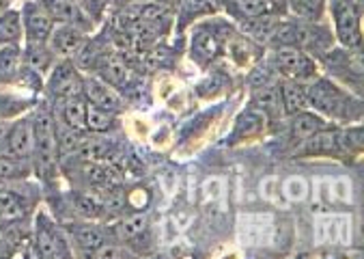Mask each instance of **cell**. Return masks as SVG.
Returning a JSON list of instances; mask_svg holds the SVG:
<instances>
[{"mask_svg":"<svg viewBox=\"0 0 364 259\" xmlns=\"http://www.w3.org/2000/svg\"><path fill=\"white\" fill-rule=\"evenodd\" d=\"M33 117V175L43 186H52L60 175V158L56 145V119L54 108L43 97L31 110Z\"/></svg>","mask_w":364,"mask_h":259,"instance_id":"1","label":"cell"},{"mask_svg":"<svg viewBox=\"0 0 364 259\" xmlns=\"http://www.w3.org/2000/svg\"><path fill=\"white\" fill-rule=\"evenodd\" d=\"M309 108L336 125H351L362 119V102L330 76H317L306 85Z\"/></svg>","mask_w":364,"mask_h":259,"instance_id":"2","label":"cell"},{"mask_svg":"<svg viewBox=\"0 0 364 259\" xmlns=\"http://www.w3.org/2000/svg\"><path fill=\"white\" fill-rule=\"evenodd\" d=\"M41 206V184L31 179L0 184V227L28 225Z\"/></svg>","mask_w":364,"mask_h":259,"instance_id":"3","label":"cell"},{"mask_svg":"<svg viewBox=\"0 0 364 259\" xmlns=\"http://www.w3.org/2000/svg\"><path fill=\"white\" fill-rule=\"evenodd\" d=\"M31 255L37 257H71L74 248L69 244V238L63 229V225L41 206L37 208L33 221H31Z\"/></svg>","mask_w":364,"mask_h":259,"instance_id":"4","label":"cell"},{"mask_svg":"<svg viewBox=\"0 0 364 259\" xmlns=\"http://www.w3.org/2000/svg\"><path fill=\"white\" fill-rule=\"evenodd\" d=\"M237 28L225 20H207L194 26L190 35V56L196 65L207 70L211 63L220 58L225 52L227 39L235 33Z\"/></svg>","mask_w":364,"mask_h":259,"instance_id":"5","label":"cell"},{"mask_svg":"<svg viewBox=\"0 0 364 259\" xmlns=\"http://www.w3.org/2000/svg\"><path fill=\"white\" fill-rule=\"evenodd\" d=\"M82 80L85 74L76 68L74 58H58L52 70L46 74L43 80V100L54 104H60L69 97L82 95Z\"/></svg>","mask_w":364,"mask_h":259,"instance_id":"6","label":"cell"},{"mask_svg":"<svg viewBox=\"0 0 364 259\" xmlns=\"http://www.w3.org/2000/svg\"><path fill=\"white\" fill-rule=\"evenodd\" d=\"M334 39L347 50H360L362 43V3L360 0H328Z\"/></svg>","mask_w":364,"mask_h":259,"instance_id":"7","label":"cell"},{"mask_svg":"<svg viewBox=\"0 0 364 259\" xmlns=\"http://www.w3.org/2000/svg\"><path fill=\"white\" fill-rule=\"evenodd\" d=\"M267 60L278 78L311 83L319 76L317 58L302 48H274Z\"/></svg>","mask_w":364,"mask_h":259,"instance_id":"8","label":"cell"},{"mask_svg":"<svg viewBox=\"0 0 364 259\" xmlns=\"http://www.w3.org/2000/svg\"><path fill=\"white\" fill-rule=\"evenodd\" d=\"M296 158H336L345 162L343 149H341V125L328 123L326 127L317 130L304 143L294 147Z\"/></svg>","mask_w":364,"mask_h":259,"instance_id":"9","label":"cell"},{"mask_svg":"<svg viewBox=\"0 0 364 259\" xmlns=\"http://www.w3.org/2000/svg\"><path fill=\"white\" fill-rule=\"evenodd\" d=\"M20 16H22L24 41H31V43H48V39H50V35H52V31H54L56 24L50 18V14L41 7L39 0H22Z\"/></svg>","mask_w":364,"mask_h":259,"instance_id":"10","label":"cell"},{"mask_svg":"<svg viewBox=\"0 0 364 259\" xmlns=\"http://www.w3.org/2000/svg\"><path fill=\"white\" fill-rule=\"evenodd\" d=\"M3 156L31 162V158H33V117H31V112L9 121Z\"/></svg>","mask_w":364,"mask_h":259,"instance_id":"11","label":"cell"},{"mask_svg":"<svg viewBox=\"0 0 364 259\" xmlns=\"http://www.w3.org/2000/svg\"><path fill=\"white\" fill-rule=\"evenodd\" d=\"M41 7L50 14L54 24H67V26H76L91 35L97 26L93 18L85 14V9L76 3V0H39Z\"/></svg>","mask_w":364,"mask_h":259,"instance_id":"12","label":"cell"},{"mask_svg":"<svg viewBox=\"0 0 364 259\" xmlns=\"http://www.w3.org/2000/svg\"><path fill=\"white\" fill-rule=\"evenodd\" d=\"M225 11L231 16L235 24L261 16H276V18L289 16L287 0H229L225 5Z\"/></svg>","mask_w":364,"mask_h":259,"instance_id":"13","label":"cell"},{"mask_svg":"<svg viewBox=\"0 0 364 259\" xmlns=\"http://www.w3.org/2000/svg\"><path fill=\"white\" fill-rule=\"evenodd\" d=\"M69 244L74 248V253H82V255H91L95 248H100L102 244L108 242L106 231L97 225H93V221H67L60 223Z\"/></svg>","mask_w":364,"mask_h":259,"instance_id":"14","label":"cell"},{"mask_svg":"<svg viewBox=\"0 0 364 259\" xmlns=\"http://www.w3.org/2000/svg\"><path fill=\"white\" fill-rule=\"evenodd\" d=\"M82 97L87 100V104H93V106L104 108V110L114 112V115H121L125 108V100L121 97V93L93 74H85Z\"/></svg>","mask_w":364,"mask_h":259,"instance_id":"15","label":"cell"},{"mask_svg":"<svg viewBox=\"0 0 364 259\" xmlns=\"http://www.w3.org/2000/svg\"><path fill=\"white\" fill-rule=\"evenodd\" d=\"M78 164V173L87 186V190H97V192H106L114 186L123 184L121 173L108 164V162H91V160H74Z\"/></svg>","mask_w":364,"mask_h":259,"instance_id":"16","label":"cell"},{"mask_svg":"<svg viewBox=\"0 0 364 259\" xmlns=\"http://www.w3.org/2000/svg\"><path fill=\"white\" fill-rule=\"evenodd\" d=\"M250 106H255L263 117L267 119V125H278L284 119L282 112V102H280V89H278V78L269 85H263L259 89L250 91Z\"/></svg>","mask_w":364,"mask_h":259,"instance_id":"17","label":"cell"},{"mask_svg":"<svg viewBox=\"0 0 364 259\" xmlns=\"http://www.w3.org/2000/svg\"><path fill=\"white\" fill-rule=\"evenodd\" d=\"M91 35H87L85 31H80L76 26L56 24L50 39H48V46L58 58H74V54L85 46V41Z\"/></svg>","mask_w":364,"mask_h":259,"instance_id":"18","label":"cell"},{"mask_svg":"<svg viewBox=\"0 0 364 259\" xmlns=\"http://www.w3.org/2000/svg\"><path fill=\"white\" fill-rule=\"evenodd\" d=\"M93 76H97L100 80H104L106 85H110L112 89H117L121 93L125 89L127 80H129V68H127V63L112 48H108L102 54Z\"/></svg>","mask_w":364,"mask_h":259,"instance_id":"19","label":"cell"},{"mask_svg":"<svg viewBox=\"0 0 364 259\" xmlns=\"http://www.w3.org/2000/svg\"><path fill=\"white\" fill-rule=\"evenodd\" d=\"M267 127L269 125H267V119L263 117V112H259L255 106H248L235 119V125H233L231 134H229V145H237V143H244V141H252V139L261 137Z\"/></svg>","mask_w":364,"mask_h":259,"instance_id":"20","label":"cell"},{"mask_svg":"<svg viewBox=\"0 0 364 259\" xmlns=\"http://www.w3.org/2000/svg\"><path fill=\"white\" fill-rule=\"evenodd\" d=\"M287 119H289V145L291 147H298L311 134H315L317 130H321L330 123L326 117H321L319 112H315L311 108H304V110L291 115Z\"/></svg>","mask_w":364,"mask_h":259,"instance_id":"21","label":"cell"},{"mask_svg":"<svg viewBox=\"0 0 364 259\" xmlns=\"http://www.w3.org/2000/svg\"><path fill=\"white\" fill-rule=\"evenodd\" d=\"M41 97L28 95L18 89H7L0 87V121H11L16 117H22L31 112Z\"/></svg>","mask_w":364,"mask_h":259,"instance_id":"22","label":"cell"},{"mask_svg":"<svg viewBox=\"0 0 364 259\" xmlns=\"http://www.w3.org/2000/svg\"><path fill=\"white\" fill-rule=\"evenodd\" d=\"M225 50L231 54V58H233L237 65H242V68H248V70L263 58V52H261L263 46H259V43H255L252 39L244 37L240 31H235V33L227 39Z\"/></svg>","mask_w":364,"mask_h":259,"instance_id":"23","label":"cell"},{"mask_svg":"<svg viewBox=\"0 0 364 259\" xmlns=\"http://www.w3.org/2000/svg\"><path fill=\"white\" fill-rule=\"evenodd\" d=\"M22 68H24L22 46H3L0 48V87L18 89Z\"/></svg>","mask_w":364,"mask_h":259,"instance_id":"24","label":"cell"},{"mask_svg":"<svg viewBox=\"0 0 364 259\" xmlns=\"http://www.w3.org/2000/svg\"><path fill=\"white\" fill-rule=\"evenodd\" d=\"M306 85H309V83H298V80H289V78H278L280 102H282V112H284V117H291V115H296V112L309 108Z\"/></svg>","mask_w":364,"mask_h":259,"instance_id":"25","label":"cell"},{"mask_svg":"<svg viewBox=\"0 0 364 259\" xmlns=\"http://www.w3.org/2000/svg\"><path fill=\"white\" fill-rule=\"evenodd\" d=\"M54 117L58 123L71 127V130H87L85 117H87V100L82 95L69 97L60 104H54Z\"/></svg>","mask_w":364,"mask_h":259,"instance_id":"26","label":"cell"},{"mask_svg":"<svg viewBox=\"0 0 364 259\" xmlns=\"http://www.w3.org/2000/svg\"><path fill=\"white\" fill-rule=\"evenodd\" d=\"M22 58H24V65H28L31 70H35L43 78L52 70V65L58 60V56L50 50L48 43H31V41L22 43Z\"/></svg>","mask_w":364,"mask_h":259,"instance_id":"27","label":"cell"},{"mask_svg":"<svg viewBox=\"0 0 364 259\" xmlns=\"http://www.w3.org/2000/svg\"><path fill=\"white\" fill-rule=\"evenodd\" d=\"M280 20H282V18H276V16L250 18V20L237 22V31H240L244 37H248V39H252L255 43H259V46L265 48L267 41H269V37L274 35V31H276V26H278Z\"/></svg>","mask_w":364,"mask_h":259,"instance_id":"28","label":"cell"},{"mask_svg":"<svg viewBox=\"0 0 364 259\" xmlns=\"http://www.w3.org/2000/svg\"><path fill=\"white\" fill-rule=\"evenodd\" d=\"M24 41V28H22V16L18 7H9L0 11V48L3 46H22Z\"/></svg>","mask_w":364,"mask_h":259,"instance_id":"29","label":"cell"},{"mask_svg":"<svg viewBox=\"0 0 364 259\" xmlns=\"http://www.w3.org/2000/svg\"><path fill=\"white\" fill-rule=\"evenodd\" d=\"M287 9L291 16L302 22L319 24L326 18L328 0H287Z\"/></svg>","mask_w":364,"mask_h":259,"instance_id":"30","label":"cell"},{"mask_svg":"<svg viewBox=\"0 0 364 259\" xmlns=\"http://www.w3.org/2000/svg\"><path fill=\"white\" fill-rule=\"evenodd\" d=\"M119 125V115L108 112L104 108H97L93 104H87V117H85V127L91 134H110Z\"/></svg>","mask_w":364,"mask_h":259,"instance_id":"31","label":"cell"},{"mask_svg":"<svg viewBox=\"0 0 364 259\" xmlns=\"http://www.w3.org/2000/svg\"><path fill=\"white\" fill-rule=\"evenodd\" d=\"M149 227V218L144 212H129V214H121L117 216V223H114V233L119 240L127 242V240H134L138 236H142Z\"/></svg>","mask_w":364,"mask_h":259,"instance_id":"32","label":"cell"},{"mask_svg":"<svg viewBox=\"0 0 364 259\" xmlns=\"http://www.w3.org/2000/svg\"><path fill=\"white\" fill-rule=\"evenodd\" d=\"M341 149L345 156V162H351L362 154V125H341Z\"/></svg>","mask_w":364,"mask_h":259,"instance_id":"33","label":"cell"},{"mask_svg":"<svg viewBox=\"0 0 364 259\" xmlns=\"http://www.w3.org/2000/svg\"><path fill=\"white\" fill-rule=\"evenodd\" d=\"M74 214L82 221H100L104 214V206L100 197H93V192H80L74 197Z\"/></svg>","mask_w":364,"mask_h":259,"instance_id":"34","label":"cell"},{"mask_svg":"<svg viewBox=\"0 0 364 259\" xmlns=\"http://www.w3.org/2000/svg\"><path fill=\"white\" fill-rule=\"evenodd\" d=\"M76 3L85 9V14L89 18H93L95 22H100L104 18V11H106L110 0H76Z\"/></svg>","mask_w":364,"mask_h":259,"instance_id":"35","label":"cell"},{"mask_svg":"<svg viewBox=\"0 0 364 259\" xmlns=\"http://www.w3.org/2000/svg\"><path fill=\"white\" fill-rule=\"evenodd\" d=\"M7 130H9V121H0V154H3V147H5Z\"/></svg>","mask_w":364,"mask_h":259,"instance_id":"36","label":"cell"},{"mask_svg":"<svg viewBox=\"0 0 364 259\" xmlns=\"http://www.w3.org/2000/svg\"><path fill=\"white\" fill-rule=\"evenodd\" d=\"M9 7H14V0H0V11H5Z\"/></svg>","mask_w":364,"mask_h":259,"instance_id":"37","label":"cell"},{"mask_svg":"<svg viewBox=\"0 0 364 259\" xmlns=\"http://www.w3.org/2000/svg\"><path fill=\"white\" fill-rule=\"evenodd\" d=\"M227 3H229V0H211V5H213V7H223V9H225Z\"/></svg>","mask_w":364,"mask_h":259,"instance_id":"38","label":"cell"},{"mask_svg":"<svg viewBox=\"0 0 364 259\" xmlns=\"http://www.w3.org/2000/svg\"><path fill=\"white\" fill-rule=\"evenodd\" d=\"M123 5H129V3H142V0H121Z\"/></svg>","mask_w":364,"mask_h":259,"instance_id":"39","label":"cell"},{"mask_svg":"<svg viewBox=\"0 0 364 259\" xmlns=\"http://www.w3.org/2000/svg\"><path fill=\"white\" fill-rule=\"evenodd\" d=\"M14 3H22V0H14Z\"/></svg>","mask_w":364,"mask_h":259,"instance_id":"40","label":"cell"},{"mask_svg":"<svg viewBox=\"0 0 364 259\" xmlns=\"http://www.w3.org/2000/svg\"><path fill=\"white\" fill-rule=\"evenodd\" d=\"M0 231H3V227H0Z\"/></svg>","mask_w":364,"mask_h":259,"instance_id":"41","label":"cell"}]
</instances>
